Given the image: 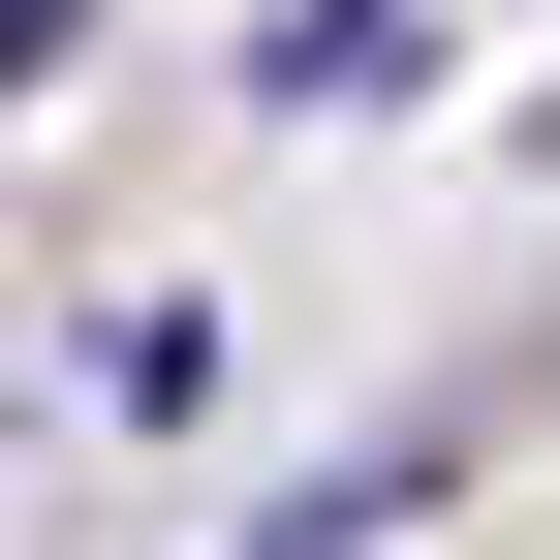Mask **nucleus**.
<instances>
[{"label":"nucleus","instance_id":"nucleus-1","mask_svg":"<svg viewBox=\"0 0 560 560\" xmlns=\"http://www.w3.org/2000/svg\"><path fill=\"white\" fill-rule=\"evenodd\" d=\"M374 529H405V467H342V499H280L249 560H374Z\"/></svg>","mask_w":560,"mask_h":560}]
</instances>
